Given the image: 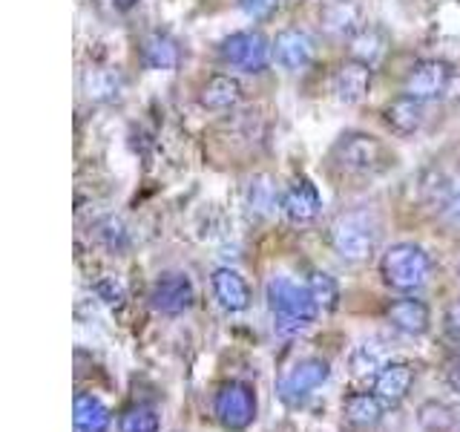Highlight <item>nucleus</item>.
<instances>
[{
  "mask_svg": "<svg viewBox=\"0 0 460 432\" xmlns=\"http://www.w3.org/2000/svg\"><path fill=\"white\" fill-rule=\"evenodd\" d=\"M265 297H268V309L273 314V328H277L282 338L305 331L316 320V314H320V306H316L308 283L302 285L291 277H282V274L268 280Z\"/></svg>",
  "mask_w": 460,
  "mask_h": 432,
  "instance_id": "obj_1",
  "label": "nucleus"
},
{
  "mask_svg": "<svg viewBox=\"0 0 460 432\" xmlns=\"http://www.w3.org/2000/svg\"><path fill=\"white\" fill-rule=\"evenodd\" d=\"M380 274L388 288L400 294H414L431 277V256L414 242H397L383 254Z\"/></svg>",
  "mask_w": 460,
  "mask_h": 432,
  "instance_id": "obj_2",
  "label": "nucleus"
},
{
  "mask_svg": "<svg viewBox=\"0 0 460 432\" xmlns=\"http://www.w3.org/2000/svg\"><path fill=\"white\" fill-rule=\"evenodd\" d=\"M219 58L227 67L259 76L273 61V40H268L259 29H242V32H234L222 40Z\"/></svg>",
  "mask_w": 460,
  "mask_h": 432,
  "instance_id": "obj_3",
  "label": "nucleus"
},
{
  "mask_svg": "<svg viewBox=\"0 0 460 432\" xmlns=\"http://www.w3.org/2000/svg\"><path fill=\"white\" fill-rule=\"evenodd\" d=\"M334 162L345 173H357V176H368L388 165V150L377 136L368 133H345L334 144Z\"/></svg>",
  "mask_w": 460,
  "mask_h": 432,
  "instance_id": "obj_4",
  "label": "nucleus"
},
{
  "mask_svg": "<svg viewBox=\"0 0 460 432\" xmlns=\"http://www.w3.org/2000/svg\"><path fill=\"white\" fill-rule=\"evenodd\" d=\"M331 245L345 263H366L377 248V228L366 213H345L331 228Z\"/></svg>",
  "mask_w": 460,
  "mask_h": 432,
  "instance_id": "obj_5",
  "label": "nucleus"
},
{
  "mask_svg": "<svg viewBox=\"0 0 460 432\" xmlns=\"http://www.w3.org/2000/svg\"><path fill=\"white\" fill-rule=\"evenodd\" d=\"M331 378V366L323 357H305L288 369L279 383H277V395L288 407H299L302 400H308L316 389Z\"/></svg>",
  "mask_w": 460,
  "mask_h": 432,
  "instance_id": "obj_6",
  "label": "nucleus"
},
{
  "mask_svg": "<svg viewBox=\"0 0 460 432\" xmlns=\"http://www.w3.org/2000/svg\"><path fill=\"white\" fill-rule=\"evenodd\" d=\"M213 412L219 418V424L225 429H248L256 418V395L248 383L242 381H230L225 383L213 398Z\"/></svg>",
  "mask_w": 460,
  "mask_h": 432,
  "instance_id": "obj_7",
  "label": "nucleus"
},
{
  "mask_svg": "<svg viewBox=\"0 0 460 432\" xmlns=\"http://www.w3.org/2000/svg\"><path fill=\"white\" fill-rule=\"evenodd\" d=\"M452 84V67L438 58H426V61L414 64L409 69L406 81H402V95H411L417 101H438L449 93Z\"/></svg>",
  "mask_w": 460,
  "mask_h": 432,
  "instance_id": "obj_8",
  "label": "nucleus"
},
{
  "mask_svg": "<svg viewBox=\"0 0 460 432\" xmlns=\"http://www.w3.org/2000/svg\"><path fill=\"white\" fill-rule=\"evenodd\" d=\"M196 300V288L187 274H164L162 280H155L153 292H150V306L158 314H181L193 306Z\"/></svg>",
  "mask_w": 460,
  "mask_h": 432,
  "instance_id": "obj_9",
  "label": "nucleus"
},
{
  "mask_svg": "<svg viewBox=\"0 0 460 432\" xmlns=\"http://www.w3.org/2000/svg\"><path fill=\"white\" fill-rule=\"evenodd\" d=\"M273 61L285 72H302L314 61V38L305 29H282L273 38Z\"/></svg>",
  "mask_w": 460,
  "mask_h": 432,
  "instance_id": "obj_10",
  "label": "nucleus"
},
{
  "mask_svg": "<svg viewBox=\"0 0 460 432\" xmlns=\"http://www.w3.org/2000/svg\"><path fill=\"white\" fill-rule=\"evenodd\" d=\"M282 213L291 220L294 225H308L314 222L323 211V196L316 191V184L311 179H296L285 187L282 194Z\"/></svg>",
  "mask_w": 460,
  "mask_h": 432,
  "instance_id": "obj_11",
  "label": "nucleus"
},
{
  "mask_svg": "<svg viewBox=\"0 0 460 432\" xmlns=\"http://www.w3.org/2000/svg\"><path fill=\"white\" fill-rule=\"evenodd\" d=\"M414 383V366L402 360H388V364L374 374V395L383 400V407H397L409 398Z\"/></svg>",
  "mask_w": 460,
  "mask_h": 432,
  "instance_id": "obj_12",
  "label": "nucleus"
},
{
  "mask_svg": "<svg viewBox=\"0 0 460 432\" xmlns=\"http://www.w3.org/2000/svg\"><path fill=\"white\" fill-rule=\"evenodd\" d=\"M210 285H213L216 302H219L225 311L236 314L251 306V285L236 268H216L210 277Z\"/></svg>",
  "mask_w": 460,
  "mask_h": 432,
  "instance_id": "obj_13",
  "label": "nucleus"
},
{
  "mask_svg": "<svg viewBox=\"0 0 460 432\" xmlns=\"http://www.w3.org/2000/svg\"><path fill=\"white\" fill-rule=\"evenodd\" d=\"M331 90H334L337 101L342 104H359L368 90H371V67L363 61H345L337 72H334V81H331Z\"/></svg>",
  "mask_w": 460,
  "mask_h": 432,
  "instance_id": "obj_14",
  "label": "nucleus"
},
{
  "mask_svg": "<svg viewBox=\"0 0 460 432\" xmlns=\"http://www.w3.org/2000/svg\"><path fill=\"white\" fill-rule=\"evenodd\" d=\"M385 317L388 323H392L397 331L402 335H426L429 326H431V311L423 300L417 297H400V300H392V306L385 309Z\"/></svg>",
  "mask_w": 460,
  "mask_h": 432,
  "instance_id": "obj_15",
  "label": "nucleus"
},
{
  "mask_svg": "<svg viewBox=\"0 0 460 432\" xmlns=\"http://www.w3.org/2000/svg\"><path fill=\"white\" fill-rule=\"evenodd\" d=\"M244 90L242 81L236 76H227V72H219V76H210L199 90V104L210 110V112H225L234 110L242 101Z\"/></svg>",
  "mask_w": 460,
  "mask_h": 432,
  "instance_id": "obj_16",
  "label": "nucleus"
},
{
  "mask_svg": "<svg viewBox=\"0 0 460 432\" xmlns=\"http://www.w3.org/2000/svg\"><path fill=\"white\" fill-rule=\"evenodd\" d=\"M383 119L394 136H414L426 122L423 101H417L411 95H397L394 101H388L385 104Z\"/></svg>",
  "mask_w": 460,
  "mask_h": 432,
  "instance_id": "obj_17",
  "label": "nucleus"
},
{
  "mask_svg": "<svg viewBox=\"0 0 460 432\" xmlns=\"http://www.w3.org/2000/svg\"><path fill=\"white\" fill-rule=\"evenodd\" d=\"M141 58H144V64H147L150 69L170 72V69H176L181 64V50L170 35L150 32L141 43Z\"/></svg>",
  "mask_w": 460,
  "mask_h": 432,
  "instance_id": "obj_18",
  "label": "nucleus"
},
{
  "mask_svg": "<svg viewBox=\"0 0 460 432\" xmlns=\"http://www.w3.org/2000/svg\"><path fill=\"white\" fill-rule=\"evenodd\" d=\"M383 400L374 395V392H354L342 400V415L345 421L351 427H359V429H368L374 424H380L383 418Z\"/></svg>",
  "mask_w": 460,
  "mask_h": 432,
  "instance_id": "obj_19",
  "label": "nucleus"
},
{
  "mask_svg": "<svg viewBox=\"0 0 460 432\" xmlns=\"http://www.w3.org/2000/svg\"><path fill=\"white\" fill-rule=\"evenodd\" d=\"M78 432H107L112 424V412L95 395H75V412H72Z\"/></svg>",
  "mask_w": 460,
  "mask_h": 432,
  "instance_id": "obj_20",
  "label": "nucleus"
},
{
  "mask_svg": "<svg viewBox=\"0 0 460 432\" xmlns=\"http://www.w3.org/2000/svg\"><path fill=\"white\" fill-rule=\"evenodd\" d=\"M323 23L334 38H345V35L354 38L359 32V9L349 4V0H337V4H331L325 9Z\"/></svg>",
  "mask_w": 460,
  "mask_h": 432,
  "instance_id": "obj_21",
  "label": "nucleus"
},
{
  "mask_svg": "<svg viewBox=\"0 0 460 432\" xmlns=\"http://www.w3.org/2000/svg\"><path fill=\"white\" fill-rule=\"evenodd\" d=\"M277 205H282V196L277 191L270 176H256L248 184V208L256 216H270L277 211Z\"/></svg>",
  "mask_w": 460,
  "mask_h": 432,
  "instance_id": "obj_22",
  "label": "nucleus"
},
{
  "mask_svg": "<svg viewBox=\"0 0 460 432\" xmlns=\"http://www.w3.org/2000/svg\"><path fill=\"white\" fill-rule=\"evenodd\" d=\"M385 52V38L377 32V29H359V32L351 38V58L354 61H363L368 67H374Z\"/></svg>",
  "mask_w": 460,
  "mask_h": 432,
  "instance_id": "obj_23",
  "label": "nucleus"
},
{
  "mask_svg": "<svg viewBox=\"0 0 460 432\" xmlns=\"http://www.w3.org/2000/svg\"><path fill=\"white\" fill-rule=\"evenodd\" d=\"M121 90V81L110 69H90L84 78V93L93 101H112Z\"/></svg>",
  "mask_w": 460,
  "mask_h": 432,
  "instance_id": "obj_24",
  "label": "nucleus"
},
{
  "mask_svg": "<svg viewBox=\"0 0 460 432\" xmlns=\"http://www.w3.org/2000/svg\"><path fill=\"white\" fill-rule=\"evenodd\" d=\"M308 288H311V294H314V300H316V306H320L323 311L337 309L340 285H337V280H334V277H331V274L314 271V274H311V280H308Z\"/></svg>",
  "mask_w": 460,
  "mask_h": 432,
  "instance_id": "obj_25",
  "label": "nucleus"
},
{
  "mask_svg": "<svg viewBox=\"0 0 460 432\" xmlns=\"http://www.w3.org/2000/svg\"><path fill=\"white\" fill-rule=\"evenodd\" d=\"M385 364H388V360H383L380 346L374 343V340L359 343L357 349H354V355H351V369H354V374H377Z\"/></svg>",
  "mask_w": 460,
  "mask_h": 432,
  "instance_id": "obj_26",
  "label": "nucleus"
},
{
  "mask_svg": "<svg viewBox=\"0 0 460 432\" xmlns=\"http://www.w3.org/2000/svg\"><path fill=\"white\" fill-rule=\"evenodd\" d=\"M121 432H158V415L150 407H129L121 421H119Z\"/></svg>",
  "mask_w": 460,
  "mask_h": 432,
  "instance_id": "obj_27",
  "label": "nucleus"
},
{
  "mask_svg": "<svg viewBox=\"0 0 460 432\" xmlns=\"http://www.w3.org/2000/svg\"><path fill=\"white\" fill-rule=\"evenodd\" d=\"M420 424L429 432H449L455 427V415H452L449 407H446V403L431 400V403H426V407L420 410Z\"/></svg>",
  "mask_w": 460,
  "mask_h": 432,
  "instance_id": "obj_28",
  "label": "nucleus"
},
{
  "mask_svg": "<svg viewBox=\"0 0 460 432\" xmlns=\"http://www.w3.org/2000/svg\"><path fill=\"white\" fill-rule=\"evenodd\" d=\"M279 4H282V0H239L242 12L248 14V18H253V21L270 18V14L279 9Z\"/></svg>",
  "mask_w": 460,
  "mask_h": 432,
  "instance_id": "obj_29",
  "label": "nucleus"
},
{
  "mask_svg": "<svg viewBox=\"0 0 460 432\" xmlns=\"http://www.w3.org/2000/svg\"><path fill=\"white\" fill-rule=\"evenodd\" d=\"M443 331H446V338H449L452 343L460 346V300H455L449 309H446L443 314Z\"/></svg>",
  "mask_w": 460,
  "mask_h": 432,
  "instance_id": "obj_30",
  "label": "nucleus"
},
{
  "mask_svg": "<svg viewBox=\"0 0 460 432\" xmlns=\"http://www.w3.org/2000/svg\"><path fill=\"white\" fill-rule=\"evenodd\" d=\"M98 292H101V297H104L110 306H115V302H121L124 300V288L119 285V283H112V280H104L98 285Z\"/></svg>",
  "mask_w": 460,
  "mask_h": 432,
  "instance_id": "obj_31",
  "label": "nucleus"
},
{
  "mask_svg": "<svg viewBox=\"0 0 460 432\" xmlns=\"http://www.w3.org/2000/svg\"><path fill=\"white\" fill-rule=\"evenodd\" d=\"M446 383L460 395V360H455V364H449V369H446Z\"/></svg>",
  "mask_w": 460,
  "mask_h": 432,
  "instance_id": "obj_32",
  "label": "nucleus"
},
{
  "mask_svg": "<svg viewBox=\"0 0 460 432\" xmlns=\"http://www.w3.org/2000/svg\"><path fill=\"white\" fill-rule=\"evenodd\" d=\"M449 211H452V216L460 222V184L452 191V199H449Z\"/></svg>",
  "mask_w": 460,
  "mask_h": 432,
  "instance_id": "obj_33",
  "label": "nucleus"
},
{
  "mask_svg": "<svg viewBox=\"0 0 460 432\" xmlns=\"http://www.w3.org/2000/svg\"><path fill=\"white\" fill-rule=\"evenodd\" d=\"M133 4H136V0H115V6H119V9H129Z\"/></svg>",
  "mask_w": 460,
  "mask_h": 432,
  "instance_id": "obj_34",
  "label": "nucleus"
}]
</instances>
